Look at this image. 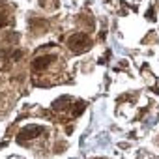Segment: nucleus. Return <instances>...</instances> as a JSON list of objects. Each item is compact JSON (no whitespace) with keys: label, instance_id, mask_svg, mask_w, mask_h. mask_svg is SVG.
I'll return each instance as SVG.
<instances>
[{"label":"nucleus","instance_id":"nucleus-2","mask_svg":"<svg viewBox=\"0 0 159 159\" xmlns=\"http://www.w3.org/2000/svg\"><path fill=\"white\" fill-rule=\"evenodd\" d=\"M67 45H69V49H71L73 52H84V51L90 49L92 41H90V38H88L86 34H73V36L67 39Z\"/></svg>","mask_w":159,"mask_h":159},{"label":"nucleus","instance_id":"nucleus-1","mask_svg":"<svg viewBox=\"0 0 159 159\" xmlns=\"http://www.w3.org/2000/svg\"><path fill=\"white\" fill-rule=\"evenodd\" d=\"M43 133H45V127L43 125H26V127H23L17 133V142L19 144H26L28 140H34L39 135H43Z\"/></svg>","mask_w":159,"mask_h":159},{"label":"nucleus","instance_id":"nucleus-3","mask_svg":"<svg viewBox=\"0 0 159 159\" xmlns=\"http://www.w3.org/2000/svg\"><path fill=\"white\" fill-rule=\"evenodd\" d=\"M52 64H54V56H52V54H38V56L32 60V71H34V73H43V71H47Z\"/></svg>","mask_w":159,"mask_h":159}]
</instances>
